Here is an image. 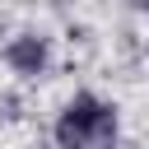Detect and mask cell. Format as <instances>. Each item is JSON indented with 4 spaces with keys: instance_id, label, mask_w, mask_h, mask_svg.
<instances>
[{
    "instance_id": "obj_1",
    "label": "cell",
    "mask_w": 149,
    "mask_h": 149,
    "mask_svg": "<svg viewBox=\"0 0 149 149\" xmlns=\"http://www.w3.org/2000/svg\"><path fill=\"white\" fill-rule=\"evenodd\" d=\"M61 149H116V112L98 98H74L56 121Z\"/></svg>"
}]
</instances>
